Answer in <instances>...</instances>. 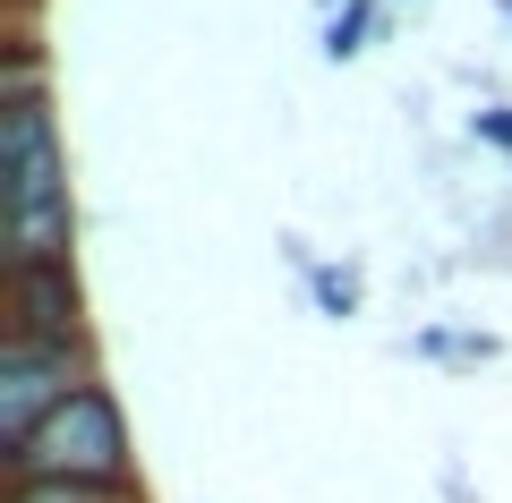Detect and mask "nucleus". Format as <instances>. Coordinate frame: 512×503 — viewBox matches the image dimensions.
I'll use <instances>...</instances> for the list:
<instances>
[{
  "label": "nucleus",
  "instance_id": "f03ea898",
  "mask_svg": "<svg viewBox=\"0 0 512 503\" xmlns=\"http://www.w3.org/2000/svg\"><path fill=\"white\" fill-rule=\"evenodd\" d=\"M9 478H60V486H137V444H128V418L111 401V384L69 393L35 435L0 444Z\"/></svg>",
  "mask_w": 512,
  "mask_h": 503
},
{
  "label": "nucleus",
  "instance_id": "0eeeda50",
  "mask_svg": "<svg viewBox=\"0 0 512 503\" xmlns=\"http://www.w3.org/2000/svg\"><path fill=\"white\" fill-rule=\"evenodd\" d=\"M367 35H376V0H350V9H333L325 52H333V60H350V52H367Z\"/></svg>",
  "mask_w": 512,
  "mask_h": 503
},
{
  "label": "nucleus",
  "instance_id": "39448f33",
  "mask_svg": "<svg viewBox=\"0 0 512 503\" xmlns=\"http://www.w3.org/2000/svg\"><path fill=\"white\" fill-rule=\"evenodd\" d=\"M0 94H52V60H43L35 26H9V43H0Z\"/></svg>",
  "mask_w": 512,
  "mask_h": 503
},
{
  "label": "nucleus",
  "instance_id": "20e7f679",
  "mask_svg": "<svg viewBox=\"0 0 512 503\" xmlns=\"http://www.w3.org/2000/svg\"><path fill=\"white\" fill-rule=\"evenodd\" d=\"M0 299H9V333H18V342H94L77 256L69 265H9L0 273Z\"/></svg>",
  "mask_w": 512,
  "mask_h": 503
},
{
  "label": "nucleus",
  "instance_id": "f257e3e1",
  "mask_svg": "<svg viewBox=\"0 0 512 503\" xmlns=\"http://www.w3.org/2000/svg\"><path fill=\"white\" fill-rule=\"evenodd\" d=\"M77 197L52 94H0V273L9 265H69Z\"/></svg>",
  "mask_w": 512,
  "mask_h": 503
},
{
  "label": "nucleus",
  "instance_id": "6e6552de",
  "mask_svg": "<svg viewBox=\"0 0 512 503\" xmlns=\"http://www.w3.org/2000/svg\"><path fill=\"white\" fill-rule=\"evenodd\" d=\"M316 290H325V307H342V316L359 307V282H350V273H316Z\"/></svg>",
  "mask_w": 512,
  "mask_h": 503
},
{
  "label": "nucleus",
  "instance_id": "1a4fd4ad",
  "mask_svg": "<svg viewBox=\"0 0 512 503\" xmlns=\"http://www.w3.org/2000/svg\"><path fill=\"white\" fill-rule=\"evenodd\" d=\"M478 128H487L495 145H512V111H478Z\"/></svg>",
  "mask_w": 512,
  "mask_h": 503
},
{
  "label": "nucleus",
  "instance_id": "7ed1b4c3",
  "mask_svg": "<svg viewBox=\"0 0 512 503\" xmlns=\"http://www.w3.org/2000/svg\"><path fill=\"white\" fill-rule=\"evenodd\" d=\"M86 384H103L94 376V342H18V333H0V444L35 435Z\"/></svg>",
  "mask_w": 512,
  "mask_h": 503
},
{
  "label": "nucleus",
  "instance_id": "423d86ee",
  "mask_svg": "<svg viewBox=\"0 0 512 503\" xmlns=\"http://www.w3.org/2000/svg\"><path fill=\"white\" fill-rule=\"evenodd\" d=\"M9 503H137V486H60V478H9Z\"/></svg>",
  "mask_w": 512,
  "mask_h": 503
}]
</instances>
